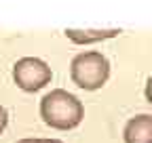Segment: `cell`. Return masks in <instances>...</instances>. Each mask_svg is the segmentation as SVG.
<instances>
[{
    "label": "cell",
    "mask_w": 152,
    "mask_h": 143,
    "mask_svg": "<svg viewBox=\"0 0 152 143\" xmlns=\"http://www.w3.org/2000/svg\"><path fill=\"white\" fill-rule=\"evenodd\" d=\"M40 118L55 131H74L85 118V105L66 88H53L40 99Z\"/></svg>",
    "instance_id": "obj_1"
},
{
    "label": "cell",
    "mask_w": 152,
    "mask_h": 143,
    "mask_svg": "<svg viewBox=\"0 0 152 143\" xmlns=\"http://www.w3.org/2000/svg\"><path fill=\"white\" fill-rule=\"evenodd\" d=\"M70 78L83 91H99L110 78V61L99 51L78 53L70 63Z\"/></svg>",
    "instance_id": "obj_2"
},
{
    "label": "cell",
    "mask_w": 152,
    "mask_h": 143,
    "mask_svg": "<svg viewBox=\"0 0 152 143\" xmlns=\"http://www.w3.org/2000/svg\"><path fill=\"white\" fill-rule=\"evenodd\" d=\"M53 80V72L47 61L38 57H21L13 65V82L23 93H38Z\"/></svg>",
    "instance_id": "obj_3"
},
{
    "label": "cell",
    "mask_w": 152,
    "mask_h": 143,
    "mask_svg": "<svg viewBox=\"0 0 152 143\" xmlns=\"http://www.w3.org/2000/svg\"><path fill=\"white\" fill-rule=\"evenodd\" d=\"M125 143H152V116L140 114L127 120L123 129Z\"/></svg>",
    "instance_id": "obj_4"
},
{
    "label": "cell",
    "mask_w": 152,
    "mask_h": 143,
    "mask_svg": "<svg viewBox=\"0 0 152 143\" xmlns=\"http://www.w3.org/2000/svg\"><path fill=\"white\" fill-rule=\"evenodd\" d=\"M121 34V30L112 27V30H72L68 27L66 30V38L74 44H97V42H104V40H110V38H116Z\"/></svg>",
    "instance_id": "obj_5"
},
{
    "label": "cell",
    "mask_w": 152,
    "mask_h": 143,
    "mask_svg": "<svg viewBox=\"0 0 152 143\" xmlns=\"http://www.w3.org/2000/svg\"><path fill=\"white\" fill-rule=\"evenodd\" d=\"M7 124H9V112H7V107H4V105H0V135L4 133Z\"/></svg>",
    "instance_id": "obj_6"
},
{
    "label": "cell",
    "mask_w": 152,
    "mask_h": 143,
    "mask_svg": "<svg viewBox=\"0 0 152 143\" xmlns=\"http://www.w3.org/2000/svg\"><path fill=\"white\" fill-rule=\"evenodd\" d=\"M144 95H146V101L152 105V76L148 78V82H146V88H144Z\"/></svg>",
    "instance_id": "obj_7"
},
{
    "label": "cell",
    "mask_w": 152,
    "mask_h": 143,
    "mask_svg": "<svg viewBox=\"0 0 152 143\" xmlns=\"http://www.w3.org/2000/svg\"><path fill=\"white\" fill-rule=\"evenodd\" d=\"M15 143H45V139H40V137H34V139H19V141H15Z\"/></svg>",
    "instance_id": "obj_8"
},
{
    "label": "cell",
    "mask_w": 152,
    "mask_h": 143,
    "mask_svg": "<svg viewBox=\"0 0 152 143\" xmlns=\"http://www.w3.org/2000/svg\"><path fill=\"white\" fill-rule=\"evenodd\" d=\"M45 143H64V141H59V139H45Z\"/></svg>",
    "instance_id": "obj_9"
}]
</instances>
